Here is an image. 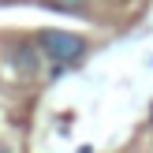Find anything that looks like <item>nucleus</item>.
<instances>
[{
	"mask_svg": "<svg viewBox=\"0 0 153 153\" xmlns=\"http://www.w3.org/2000/svg\"><path fill=\"white\" fill-rule=\"evenodd\" d=\"M37 45H41V52L49 60H56V64H71V60L82 56V37L67 34V30H41V37H37Z\"/></svg>",
	"mask_w": 153,
	"mask_h": 153,
	"instance_id": "obj_1",
	"label": "nucleus"
},
{
	"mask_svg": "<svg viewBox=\"0 0 153 153\" xmlns=\"http://www.w3.org/2000/svg\"><path fill=\"white\" fill-rule=\"evenodd\" d=\"M52 4H60V7H79L82 0H52Z\"/></svg>",
	"mask_w": 153,
	"mask_h": 153,
	"instance_id": "obj_2",
	"label": "nucleus"
}]
</instances>
